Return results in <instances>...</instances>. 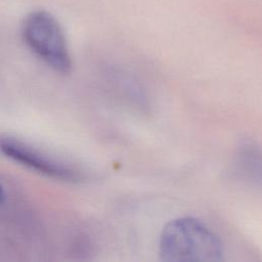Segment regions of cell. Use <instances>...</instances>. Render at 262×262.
Wrapping results in <instances>:
<instances>
[{"instance_id":"cell-1","label":"cell","mask_w":262,"mask_h":262,"mask_svg":"<svg viewBox=\"0 0 262 262\" xmlns=\"http://www.w3.org/2000/svg\"><path fill=\"white\" fill-rule=\"evenodd\" d=\"M159 253L163 261L169 262H215L223 259V246L203 222L192 217H180L163 228Z\"/></svg>"},{"instance_id":"cell-2","label":"cell","mask_w":262,"mask_h":262,"mask_svg":"<svg viewBox=\"0 0 262 262\" xmlns=\"http://www.w3.org/2000/svg\"><path fill=\"white\" fill-rule=\"evenodd\" d=\"M21 34L28 47L46 64L63 74L70 72L72 60L66 36L51 13L44 10L29 13L24 19Z\"/></svg>"},{"instance_id":"cell-3","label":"cell","mask_w":262,"mask_h":262,"mask_svg":"<svg viewBox=\"0 0 262 262\" xmlns=\"http://www.w3.org/2000/svg\"><path fill=\"white\" fill-rule=\"evenodd\" d=\"M0 150L12 161L46 177L62 181H76L79 178V173L69 165L16 137L1 136Z\"/></svg>"},{"instance_id":"cell-4","label":"cell","mask_w":262,"mask_h":262,"mask_svg":"<svg viewBox=\"0 0 262 262\" xmlns=\"http://www.w3.org/2000/svg\"><path fill=\"white\" fill-rule=\"evenodd\" d=\"M236 168L237 173L246 180L255 183L262 182V154L257 146L247 144L241 148Z\"/></svg>"},{"instance_id":"cell-5","label":"cell","mask_w":262,"mask_h":262,"mask_svg":"<svg viewBox=\"0 0 262 262\" xmlns=\"http://www.w3.org/2000/svg\"><path fill=\"white\" fill-rule=\"evenodd\" d=\"M5 202V192H4V189L2 187V185L0 184V206H2Z\"/></svg>"}]
</instances>
